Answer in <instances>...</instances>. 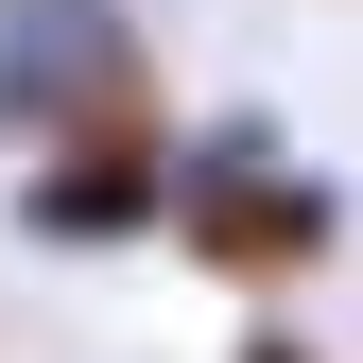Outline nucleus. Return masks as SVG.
I'll list each match as a JSON object with an SVG mask.
<instances>
[{
	"label": "nucleus",
	"mask_w": 363,
	"mask_h": 363,
	"mask_svg": "<svg viewBox=\"0 0 363 363\" xmlns=\"http://www.w3.org/2000/svg\"><path fill=\"white\" fill-rule=\"evenodd\" d=\"M173 242L208 259V277H311V259L346 242V191H329V156L294 139L277 104H225V121H191V139H173Z\"/></svg>",
	"instance_id": "f257e3e1"
},
{
	"label": "nucleus",
	"mask_w": 363,
	"mask_h": 363,
	"mask_svg": "<svg viewBox=\"0 0 363 363\" xmlns=\"http://www.w3.org/2000/svg\"><path fill=\"white\" fill-rule=\"evenodd\" d=\"M156 121V52L121 0H0V139H104Z\"/></svg>",
	"instance_id": "f03ea898"
},
{
	"label": "nucleus",
	"mask_w": 363,
	"mask_h": 363,
	"mask_svg": "<svg viewBox=\"0 0 363 363\" xmlns=\"http://www.w3.org/2000/svg\"><path fill=\"white\" fill-rule=\"evenodd\" d=\"M156 208H173V121L35 139V173H18V242H52V259H104V242H139Z\"/></svg>",
	"instance_id": "7ed1b4c3"
},
{
	"label": "nucleus",
	"mask_w": 363,
	"mask_h": 363,
	"mask_svg": "<svg viewBox=\"0 0 363 363\" xmlns=\"http://www.w3.org/2000/svg\"><path fill=\"white\" fill-rule=\"evenodd\" d=\"M242 363H329V346H277V329H259V346H242Z\"/></svg>",
	"instance_id": "20e7f679"
}]
</instances>
